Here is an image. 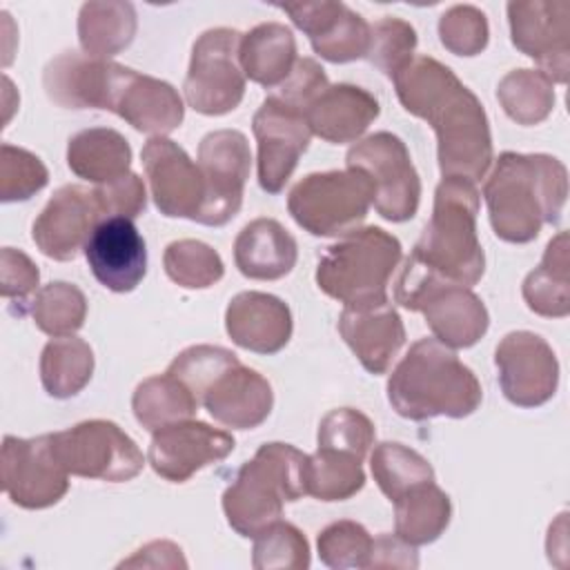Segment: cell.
Returning a JSON list of instances; mask_svg holds the SVG:
<instances>
[{
    "instance_id": "obj_49",
    "label": "cell",
    "mask_w": 570,
    "mask_h": 570,
    "mask_svg": "<svg viewBox=\"0 0 570 570\" xmlns=\"http://www.w3.org/2000/svg\"><path fill=\"white\" fill-rule=\"evenodd\" d=\"M330 87L325 69L314 58H298L289 76L278 85L276 94L283 102L298 111H307L309 105Z\"/></svg>"
},
{
    "instance_id": "obj_40",
    "label": "cell",
    "mask_w": 570,
    "mask_h": 570,
    "mask_svg": "<svg viewBox=\"0 0 570 570\" xmlns=\"http://www.w3.org/2000/svg\"><path fill=\"white\" fill-rule=\"evenodd\" d=\"M165 274L180 287L205 289L218 283L225 274L220 254L203 240L180 238L167 245L163 256Z\"/></svg>"
},
{
    "instance_id": "obj_8",
    "label": "cell",
    "mask_w": 570,
    "mask_h": 570,
    "mask_svg": "<svg viewBox=\"0 0 570 570\" xmlns=\"http://www.w3.org/2000/svg\"><path fill=\"white\" fill-rule=\"evenodd\" d=\"M396 301L405 309L423 312L434 338L450 350L472 347L490 325L483 301L470 287L410 269H403L399 276Z\"/></svg>"
},
{
    "instance_id": "obj_22",
    "label": "cell",
    "mask_w": 570,
    "mask_h": 570,
    "mask_svg": "<svg viewBox=\"0 0 570 570\" xmlns=\"http://www.w3.org/2000/svg\"><path fill=\"white\" fill-rule=\"evenodd\" d=\"M85 258L94 278L118 294L136 289L147 274L145 238L125 216L102 218L94 227Z\"/></svg>"
},
{
    "instance_id": "obj_33",
    "label": "cell",
    "mask_w": 570,
    "mask_h": 570,
    "mask_svg": "<svg viewBox=\"0 0 570 570\" xmlns=\"http://www.w3.org/2000/svg\"><path fill=\"white\" fill-rule=\"evenodd\" d=\"M136 24L131 2H85L78 13V40L89 58L109 60L131 45Z\"/></svg>"
},
{
    "instance_id": "obj_50",
    "label": "cell",
    "mask_w": 570,
    "mask_h": 570,
    "mask_svg": "<svg viewBox=\"0 0 570 570\" xmlns=\"http://www.w3.org/2000/svg\"><path fill=\"white\" fill-rule=\"evenodd\" d=\"M0 265L2 296L9 301H18V314H24V309L31 303L29 296L38 287L40 272L24 252L13 247H2Z\"/></svg>"
},
{
    "instance_id": "obj_25",
    "label": "cell",
    "mask_w": 570,
    "mask_h": 570,
    "mask_svg": "<svg viewBox=\"0 0 570 570\" xmlns=\"http://www.w3.org/2000/svg\"><path fill=\"white\" fill-rule=\"evenodd\" d=\"M338 332L370 374L387 372L405 343V327L390 303L374 307H345L338 316Z\"/></svg>"
},
{
    "instance_id": "obj_48",
    "label": "cell",
    "mask_w": 570,
    "mask_h": 570,
    "mask_svg": "<svg viewBox=\"0 0 570 570\" xmlns=\"http://www.w3.org/2000/svg\"><path fill=\"white\" fill-rule=\"evenodd\" d=\"M96 203L102 212V218L109 216H125V218H136L145 212L147 207V191H145V183L138 174L129 171L111 183L105 185H96L94 189Z\"/></svg>"
},
{
    "instance_id": "obj_35",
    "label": "cell",
    "mask_w": 570,
    "mask_h": 570,
    "mask_svg": "<svg viewBox=\"0 0 570 570\" xmlns=\"http://www.w3.org/2000/svg\"><path fill=\"white\" fill-rule=\"evenodd\" d=\"M131 410L136 421L154 432L169 423L191 419L198 410V399L183 381L165 372L145 379L136 387L131 396Z\"/></svg>"
},
{
    "instance_id": "obj_21",
    "label": "cell",
    "mask_w": 570,
    "mask_h": 570,
    "mask_svg": "<svg viewBox=\"0 0 570 570\" xmlns=\"http://www.w3.org/2000/svg\"><path fill=\"white\" fill-rule=\"evenodd\" d=\"M102 212L91 189L80 185L60 187L31 225L38 249L53 261H73L85 249Z\"/></svg>"
},
{
    "instance_id": "obj_10",
    "label": "cell",
    "mask_w": 570,
    "mask_h": 570,
    "mask_svg": "<svg viewBox=\"0 0 570 570\" xmlns=\"http://www.w3.org/2000/svg\"><path fill=\"white\" fill-rule=\"evenodd\" d=\"M240 33L216 27L198 36L185 76L187 105L203 116H225L245 96V73L238 62Z\"/></svg>"
},
{
    "instance_id": "obj_4",
    "label": "cell",
    "mask_w": 570,
    "mask_h": 570,
    "mask_svg": "<svg viewBox=\"0 0 570 570\" xmlns=\"http://www.w3.org/2000/svg\"><path fill=\"white\" fill-rule=\"evenodd\" d=\"M483 399L476 374L436 338L416 341L387 379V401L399 416L465 419Z\"/></svg>"
},
{
    "instance_id": "obj_29",
    "label": "cell",
    "mask_w": 570,
    "mask_h": 570,
    "mask_svg": "<svg viewBox=\"0 0 570 570\" xmlns=\"http://www.w3.org/2000/svg\"><path fill=\"white\" fill-rule=\"evenodd\" d=\"M67 165L78 178L105 185L129 174L131 147L116 129L89 127L69 138Z\"/></svg>"
},
{
    "instance_id": "obj_12",
    "label": "cell",
    "mask_w": 570,
    "mask_h": 570,
    "mask_svg": "<svg viewBox=\"0 0 570 570\" xmlns=\"http://www.w3.org/2000/svg\"><path fill=\"white\" fill-rule=\"evenodd\" d=\"M100 109L114 111L134 129L151 136L171 134L185 118L183 100L169 82L118 62H107Z\"/></svg>"
},
{
    "instance_id": "obj_24",
    "label": "cell",
    "mask_w": 570,
    "mask_h": 570,
    "mask_svg": "<svg viewBox=\"0 0 570 570\" xmlns=\"http://www.w3.org/2000/svg\"><path fill=\"white\" fill-rule=\"evenodd\" d=\"M200 403L225 428L252 430L269 416L274 392L263 374L236 363L200 394Z\"/></svg>"
},
{
    "instance_id": "obj_5",
    "label": "cell",
    "mask_w": 570,
    "mask_h": 570,
    "mask_svg": "<svg viewBox=\"0 0 570 570\" xmlns=\"http://www.w3.org/2000/svg\"><path fill=\"white\" fill-rule=\"evenodd\" d=\"M307 454L289 443H263L254 459L243 463L223 492L227 523L240 537H256L278 521L287 501H298L305 490Z\"/></svg>"
},
{
    "instance_id": "obj_13",
    "label": "cell",
    "mask_w": 570,
    "mask_h": 570,
    "mask_svg": "<svg viewBox=\"0 0 570 570\" xmlns=\"http://www.w3.org/2000/svg\"><path fill=\"white\" fill-rule=\"evenodd\" d=\"M249 167L252 154L245 134L238 129H216L203 136L198 169L205 183V205L196 223L220 227L238 214Z\"/></svg>"
},
{
    "instance_id": "obj_30",
    "label": "cell",
    "mask_w": 570,
    "mask_h": 570,
    "mask_svg": "<svg viewBox=\"0 0 570 570\" xmlns=\"http://www.w3.org/2000/svg\"><path fill=\"white\" fill-rule=\"evenodd\" d=\"M105 69L107 60H96L78 51H62L47 62L42 85L49 100L60 107L100 109Z\"/></svg>"
},
{
    "instance_id": "obj_15",
    "label": "cell",
    "mask_w": 570,
    "mask_h": 570,
    "mask_svg": "<svg viewBox=\"0 0 570 570\" xmlns=\"http://www.w3.org/2000/svg\"><path fill=\"white\" fill-rule=\"evenodd\" d=\"M512 45L539 65L552 82H566L570 69V2H508Z\"/></svg>"
},
{
    "instance_id": "obj_9",
    "label": "cell",
    "mask_w": 570,
    "mask_h": 570,
    "mask_svg": "<svg viewBox=\"0 0 570 570\" xmlns=\"http://www.w3.org/2000/svg\"><path fill=\"white\" fill-rule=\"evenodd\" d=\"M49 439L53 456L71 476L120 483L138 476L145 465L136 441L114 421H82Z\"/></svg>"
},
{
    "instance_id": "obj_7",
    "label": "cell",
    "mask_w": 570,
    "mask_h": 570,
    "mask_svg": "<svg viewBox=\"0 0 570 570\" xmlns=\"http://www.w3.org/2000/svg\"><path fill=\"white\" fill-rule=\"evenodd\" d=\"M374 200V183L361 169L316 171L298 180L287 209L298 227L312 236H345L356 232Z\"/></svg>"
},
{
    "instance_id": "obj_37",
    "label": "cell",
    "mask_w": 570,
    "mask_h": 570,
    "mask_svg": "<svg viewBox=\"0 0 570 570\" xmlns=\"http://www.w3.org/2000/svg\"><path fill=\"white\" fill-rule=\"evenodd\" d=\"M497 98L517 125H539L554 107V85L539 69H514L501 78Z\"/></svg>"
},
{
    "instance_id": "obj_52",
    "label": "cell",
    "mask_w": 570,
    "mask_h": 570,
    "mask_svg": "<svg viewBox=\"0 0 570 570\" xmlns=\"http://www.w3.org/2000/svg\"><path fill=\"white\" fill-rule=\"evenodd\" d=\"M187 568L183 550L171 541H151L136 550L131 559H125L118 568Z\"/></svg>"
},
{
    "instance_id": "obj_41",
    "label": "cell",
    "mask_w": 570,
    "mask_h": 570,
    "mask_svg": "<svg viewBox=\"0 0 570 570\" xmlns=\"http://www.w3.org/2000/svg\"><path fill=\"white\" fill-rule=\"evenodd\" d=\"M309 543L305 534L287 523L274 521L254 537L252 566L256 570H305L309 568Z\"/></svg>"
},
{
    "instance_id": "obj_3",
    "label": "cell",
    "mask_w": 570,
    "mask_h": 570,
    "mask_svg": "<svg viewBox=\"0 0 570 570\" xmlns=\"http://www.w3.org/2000/svg\"><path fill=\"white\" fill-rule=\"evenodd\" d=\"M479 191L472 180L443 178L434 191L432 216L403 269L472 287L485 272L476 234Z\"/></svg>"
},
{
    "instance_id": "obj_1",
    "label": "cell",
    "mask_w": 570,
    "mask_h": 570,
    "mask_svg": "<svg viewBox=\"0 0 570 570\" xmlns=\"http://www.w3.org/2000/svg\"><path fill=\"white\" fill-rule=\"evenodd\" d=\"M392 82L403 109L434 129L441 176L481 180L492 163V134L481 100L430 56H414Z\"/></svg>"
},
{
    "instance_id": "obj_32",
    "label": "cell",
    "mask_w": 570,
    "mask_h": 570,
    "mask_svg": "<svg viewBox=\"0 0 570 570\" xmlns=\"http://www.w3.org/2000/svg\"><path fill=\"white\" fill-rule=\"evenodd\" d=\"M392 503L394 534L412 546L436 541L452 519V501L434 481L410 488Z\"/></svg>"
},
{
    "instance_id": "obj_14",
    "label": "cell",
    "mask_w": 570,
    "mask_h": 570,
    "mask_svg": "<svg viewBox=\"0 0 570 570\" xmlns=\"http://www.w3.org/2000/svg\"><path fill=\"white\" fill-rule=\"evenodd\" d=\"M2 488L24 510H42L58 503L69 490V472L58 463L49 434L2 441Z\"/></svg>"
},
{
    "instance_id": "obj_31",
    "label": "cell",
    "mask_w": 570,
    "mask_h": 570,
    "mask_svg": "<svg viewBox=\"0 0 570 570\" xmlns=\"http://www.w3.org/2000/svg\"><path fill=\"white\" fill-rule=\"evenodd\" d=\"M525 305L548 318L570 314V238L559 232L546 247L539 267H534L521 287Z\"/></svg>"
},
{
    "instance_id": "obj_38",
    "label": "cell",
    "mask_w": 570,
    "mask_h": 570,
    "mask_svg": "<svg viewBox=\"0 0 570 570\" xmlns=\"http://www.w3.org/2000/svg\"><path fill=\"white\" fill-rule=\"evenodd\" d=\"M29 312L40 332L53 338L73 336L85 325L87 298L73 283L53 281L36 292Z\"/></svg>"
},
{
    "instance_id": "obj_42",
    "label": "cell",
    "mask_w": 570,
    "mask_h": 570,
    "mask_svg": "<svg viewBox=\"0 0 570 570\" xmlns=\"http://www.w3.org/2000/svg\"><path fill=\"white\" fill-rule=\"evenodd\" d=\"M374 539L370 532L350 519L334 521L318 532L316 550L318 559L334 570L347 568H370Z\"/></svg>"
},
{
    "instance_id": "obj_47",
    "label": "cell",
    "mask_w": 570,
    "mask_h": 570,
    "mask_svg": "<svg viewBox=\"0 0 570 570\" xmlns=\"http://www.w3.org/2000/svg\"><path fill=\"white\" fill-rule=\"evenodd\" d=\"M488 36V18L472 4H454L439 18V40L454 56L481 53Z\"/></svg>"
},
{
    "instance_id": "obj_16",
    "label": "cell",
    "mask_w": 570,
    "mask_h": 570,
    "mask_svg": "<svg viewBox=\"0 0 570 570\" xmlns=\"http://www.w3.org/2000/svg\"><path fill=\"white\" fill-rule=\"evenodd\" d=\"M494 365L503 396L519 407L548 403L559 385V361L534 332L517 330L505 334L494 350Z\"/></svg>"
},
{
    "instance_id": "obj_20",
    "label": "cell",
    "mask_w": 570,
    "mask_h": 570,
    "mask_svg": "<svg viewBox=\"0 0 570 570\" xmlns=\"http://www.w3.org/2000/svg\"><path fill=\"white\" fill-rule=\"evenodd\" d=\"M292 22L307 33L314 53L341 65L365 58L370 51V24L343 2H294L278 4Z\"/></svg>"
},
{
    "instance_id": "obj_18",
    "label": "cell",
    "mask_w": 570,
    "mask_h": 570,
    "mask_svg": "<svg viewBox=\"0 0 570 570\" xmlns=\"http://www.w3.org/2000/svg\"><path fill=\"white\" fill-rule=\"evenodd\" d=\"M234 445L236 441L229 432L185 419L154 430L147 461L165 481L185 483L198 470L232 454Z\"/></svg>"
},
{
    "instance_id": "obj_28",
    "label": "cell",
    "mask_w": 570,
    "mask_h": 570,
    "mask_svg": "<svg viewBox=\"0 0 570 570\" xmlns=\"http://www.w3.org/2000/svg\"><path fill=\"white\" fill-rule=\"evenodd\" d=\"M296 60L294 33L281 22H261L240 38V69L245 78L263 87H278L289 76Z\"/></svg>"
},
{
    "instance_id": "obj_6",
    "label": "cell",
    "mask_w": 570,
    "mask_h": 570,
    "mask_svg": "<svg viewBox=\"0 0 570 570\" xmlns=\"http://www.w3.org/2000/svg\"><path fill=\"white\" fill-rule=\"evenodd\" d=\"M403 256L390 232L370 225L345 234L318 258L316 285L345 307H374L387 303V283Z\"/></svg>"
},
{
    "instance_id": "obj_46",
    "label": "cell",
    "mask_w": 570,
    "mask_h": 570,
    "mask_svg": "<svg viewBox=\"0 0 570 570\" xmlns=\"http://www.w3.org/2000/svg\"><path fill=\"white\" fill-rule=\"evenodd\" d=\"M374 423L354 407H336L318 423V448L350 452L365 459L374 443Z\"/></svg>"
},
{
    "instance_id": "obj_36",
    "label": "cell",
    "mask_w": 570,
    "mask_h": 570,
    "mask_svg": "<svg viewBox=\"0 0 570 570\" xmlns=\"http://www.w3.org/2000/svg\"><path fill=\"white\" fill-rule=\"evenodd\" d=\"M363 459L341 452L318 448L307 454L305 463V490L321 501H345L354 497L365 485Z\"/></svg>"
},
{
    "instance_id": "obj_34",
    "label": "cell",
    "mask_w": 570,
    "mask_h": 570,
    "mask_svg": "<svg viewBox=\"0 0 570 570\" xmlns=\"http://www.w3.org/2000/svg\"><path fill=\"white\" fill-rule=\"evenodd\" d=\"M94 374V352L78 336L51 338L40 354V381L49 396H76Z\"/></svg>"
},
{
    "instance_id": "obj_2",
    "label": "cell",
    "mask_w": 570,
    "mask_h": 570,
    "mask_svg": "<svg viewBox=\"0 0 570 570\" xmlns=\"http://www.w3.org/2000/svg\"><path fill=\"white\" fill-rule=\"evenodd\" d=\"M494 234L505 243H530L543 225H557L568 198V169L548 154L503 151L483 185Z\"/></svg>"
},
{
    "instance_id": "obj_23",
    "label": "cell",
    "mask_w": 570,
    "mask_h": 570,
    "mask_svg": "<svg viewBox=\"0 0 570 570\" xmlns=\"http://www.w3.org/2000/svg\"><path fill=\"white\" fill-rule=\"evenodd\" d=\"M229 338L256 354H276L292 338V312L285 301L265 292H240L225 309Z\"/></svg>"
},
{
    "instance_id": "obj_17",
    "label": "cell",
    "mask_w": 570,
    "mask_h": 570,
    "mask_svg": "<svg viewBox=\"0 0 570 570\" xmlns=\"http://www.w3.org/2000/svg\"><path fill=\"white\" fill-rule=\"evenodd\" d=\"M252 131L258 145V185L267 194H278L309 145L305 114L272 94L256 109Z\"/></svg>"
},
{
    "instance_id": "obj_51",
    "label": "cell",
    "mask_w": 570,
    "mask_h": 570,
    "mask_svg": "<svg viewBox=\"0 0 570 570\" xmlns=\"http://www.w3.org/2000/svg\"><path fill=\"white\" fill-rule=\"evenodd\" d=\"M416 546L403 541L396 534H381L372 543L370 568H416Z\"/></svg>"
},
{
    "instance_id": "obj_26",
    "label": "cell",
    "mask_w": 570,
    "mask_h": 570,
    "mask_svg": "<svg viewBox=\"0 0 570 570\" xmlns=\"http://www.w3.org/2000/svg\"><path fill=\"white\" fill-rule=\"evenodd\" d=\"M379 100L363 87L330 85L305 111L309 131L327 142H354L379 118Z\"/></svg>"
},
{
    "instance_id": "obj_43",
    "label": "cell",
    "mask_w": 570,
    "mask_h": 570,
    "mask_svg": "<svg viewBox=\"0 0 570 570\" xmlns=\"http://www.w3.org/2000/svg\"><path fill=\"white\" fill-rule=\"evenodd\" d=\"M416 31L401 18L385 16L370 24L367 60L379 67L390 80L414 58Z\"/></svg>"
},
{
    "instance_id": "obj_45",
    "label": "cell",
    "mask_w": 570,
    "mask_h": 570,
    "mask_svg": "<svg viewBox=\"0 0 570 570\" xmlns=\"http://www.w3.org/2000/svg\"><path fill=\"white\" fill-rule=\"evenodd\" d=\"M47 180H49V171L36 154L22 147L2 142L0 147V200L2 203L27 200L36 191H40L47 185Z\"/></svg>"
},
{
    "instance_id": "obj_11",
    "label": "cell",
    "mask_w": 570,
    "mask_h": 570,
    "mask_svg": "<svg viewBox=\"0 0 570 570\" xmlns=\"http://www.w3.org/2000/svg\"><path fill=\"white\" fill-rule=\"evenodd\" d=\"M345 165L361 169L374 183V209L392 223L414 218L421 200V180L412 165L405 142L390 134L376 131L350 147Z\"/></svg>"
},
{
    "instance_id": "obj_19",
    "label": "cell",
    "mask_w": 570,
    "mask_h": 570,
    "mask_svg": "<svg viewBox=\"0 0 570 570\" xmlns=\"http://www.w3.org/2000/svg\"><path fill=\"white\" fill-rule=\"evenodd\" d=\"M140 158L158 212L169 218L198 220L205 205V183L198 163L165 136L149 138Z\"/></svg>"
},
{
    "instance_id": "obj_27",
    "label": "cell",
    "mask_w": 570,
    "mask_h": 570,
    "mask_svg": "<svg viewBox=\"0 0 570 570\" xmlns=\"http://www.w3.org/2000/svg\"><path fill=\"white\" fill-rule=\"evenodd\" d=\"M298 258L294 236L274 218L247 223L234 240V261L243 276L254 281H278L287 276Z\"/></svg>"
},
{
    "instance_id": "obj_44",
    "label": "cell",
    "mask_w": 570,
    "mask_h": 570,
    "mask_svg": "<svg viewBox=\"0 0 570 570\" xmlns=\"http://www.w3.org/2000/svg\"><path fill=\"white\" fill-rule=\"evenodd\" d=\"M236 363L240 361L232 350H225L220 345H191L171 361V365L167 367V374L183 381L200 403V394L225 370H229Z\"/></svg>"
},
{
    "instance_id": "obj_39",
    "label": "cell",
    "mask_w": 570,
    "mask_h": 570,
    "mask_svg": "<svg viewBox=\"0 0 570 570\" xmlns=\"http://www.w3.org/2000/svg\"><path fill=\"white\" fill-rule=\"evenodd\" d=\"M370 468L376 485L390 501H396L403 492L423 481H434L430 461L416 450L394 441H383L374 448Z\"/></svg>"
}]
</instances>
